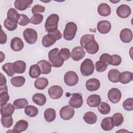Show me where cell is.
I'll list each match as a JSON object with an SVG mask.
<instances>
[{
	"instance_id": "f1b7e54d",
	"label": "cell",
	"mask_w": 133,
	"mask_h": 133,
	"mask_svg": "<svg viewBox=\"0 0 133 133\" xmlns=\"http://www.w3.org/2000/svg\"><path fill=\"white\" fill-rule=\"evenodd\" d=\"M120 72L119 71L115 69L110 70L108 74V77L109 81L112 83H116L119 82Z\"/></svg>"
},
{
	"instance_id": "d6a6232c",
	"label": "cell",
	"mask_w": 133,
	"mask_h": 133,
	"mask_svg": "<svg viewBox=\"0 0 133 133\" xmlns=\"http://www.w3.org/2000/svg\"><path fill=\"white\" fill-rule=\"evenodd\" d=\"M29 75L32 78H36L39 77L41 74V69L37 64L31 65L29 69Z\"/></svg>"
},
{
	"instance_id": "ba28073f",
	"label": "cell",
	"mask_w": 133,
	"mask_h": 133,
	"mask_svg": "<svg viewBox=\"0 0 133 133\" xmlns=\"http://www.w3.org/2000/svg\"><path fill=\"white\" fill-rule=\"evenodd\" d=\"M74 108L70 105H66L63 107L60 110V116L63 120H69L74 115Z\"/></svg>"
},
{
	"instance_id": "681fc988",
	"label": "cell",
	"mask_w": 133,
	"mask_h": 133,
	"mask_svg": "<svg viewBox=\"0 0 133 133\" xmlns=\"http://www.w3.org/2000/svg\"><path fill=\"white\" fill-rule=\"evenodd\" d=\"M30 19L24 14H20V18L18 23L21 26H25L30 22Z\"/></svg>"
},
{
	"instance_id": "f6af8a7d",
	"label": "cell",
	"mask_w": 133,
	"mask_h": 133,
	"mask_svg": "<svg viewBox=\"0 0 133 133\" xmlns=\"http://www.w3.org/2000/svg\"><path fill=\"white\" fill-rule=\"evenodd\" d=\"M108 64L105 63V62L99 60L97 61L95 63V68L97 72H104V71L106 70L107 67H108Z\"/></svg>"
},
{
	"instance_id": "277c9868",
	"label": "cell",
	"mask_w": 133,
	"mask_h": 133,
	"mask_svg": "<svg viewBox=\"0 0 133 133\" xmlns=\"http://www.w3.org/2000/svg\"><path fill=\"white\" fill-rule=\"evenodd\" d=\"M95 66L93 61L88 58L86 59L82 62L80 66L81 74L85 76L91 75L94 71Z\"/></svg>"
},
{
	"instance_id": "7c38bea8",
	"label": "cell",
	"mask_w": 133,
	"mask_h": 133,
	"mask_svg": "<svg viewBox=\"0 0 133 133\" xmlns=\"http://www.w3.org/2000/svg\"><path fill=\"white\" fill-rule=\"evenodd\" d=\"M86 52L82 46H77L74 47L71 51V58L75 61H79L82 60L85 56Z\"/></svg>"
},
{
	"instance_id": "52a82bcc",
	"label": "cell",
	"mask_w": 133,
	"mask_h": 133,
	"mask_svg": "<svg viewBox=\"0 0 133 133\" xmlns=\"http://www.w3.org/2000/svg\"><path fill=\"white\" fill-rule=\"evenodd\" d=\"M78 76L76 72L73 71L67 72L64 76V82L69 86H73L78 82Z\"/></svg>"
},
{
	"instance_id": "484cf974",
	"label": "cell",
	"mask_w": 133,
	"mask_h": 133,
	"mask_svg": "<svg viewBox=\"0 0 133 133\" xmlns=\"http://www.w3.org/2000/svg\"><path fill=\"white\" fill-rule=\"evenodd\" d=\"M132 80V73L129 71L123 72L119 74V82L123 84L129 83Z\"/></svg>"
},
{
	"instance_id": "c3c4849f",
	"label": "cell",
	"mask_w": 133,
	"mask_h": 133,
	"mask_svg": "<svg viewBox=\"0 0 133 133\" xmlns=\"http://www.w3.org/2000/svg\"><path fill=\"white\" fill-rule=\"evenodd\" d=\"M99 60H101L104 62H105V63H107L108 65H109L111 64L112 62V56L107 54V53H104L102 54L100 58H99Z\"/></svg>"
},
{
	"instance_id": "cb8c5ba5",
	"label": "cell",
	"mask_w": 133,
	"mask_h": 133,
	"mask_svg": "<svg viewBox=\"0 0 133 133\" xmlns=\"http://www.w3.org/2000/svg\"><path fill=\"white\" fill-rule=\"evenodd\" d=\"M101 127L103 130L105 131L112 130L114 127L112 118L107 117L103 118L101 123Z\"/></svg>"
},
{
	"instance_id": "e575fe53",
	"label": "cell",
	"mask_w": 133,
	"mask_h": 133,
	"mask_svg": "<svg viewBox=\"0 0 133 133\" xmlns=\"http://www.w3.org/2000/svg\"><path fill=\"white\" fill-rule=\"evenodd\" d=\"M13 104L16 109H25L28 105V101L25 98H20L15 100Z\"/></svg>"
},
{
	"instance_id": "2e32d148",
	"label": "cell",
	"mask_w": 133,
	"mask_h": 133,
	"mask_svg": "<svg viewBox=\"0 0 133 133\" xmlns=\"http://www.w3.org/2000/svg\"><path fill=\"white\" fill-rule=\"evenodd\" d=\"M119 38L123 43H130L132 39V32L131 30L128 28L122 29L119 34Z\"/></svg>"
},
{
	"instance_id": "3957f363",
	"label": "cell",
	"mask_w": 133,
	"mask_h": 133,
	"mask_svg": "<svg viewBox=\"0 0 133 133\" xmlns=\"http://www.w3.org/2000/svg\"><path fill=\"white\" fill-rule=\"evenodd\" d=\"M77 30L76 23L69 22L65 25L63 33V38L66 41H71L74 38Z\"/></svg>"
},
{
	"instance_id": "816d5d0a",
	"label": "cell",
	"mask_w": 133,
	"mask_h": 133,
	"mask_svg": "<svg viewBox=\"0 0 133 133\" xmlns=\"http://www.w3.org/2000/svg\"><path fill=\"white\" fill-rule=\"evenodd\" d=\"M9 100V96L7 92H1L0 93V103L1 105L7 103Z\"/></svg>"
},
{
	"instance_id": "30bf717a",
	"label": "cell",
	"mask_w": 133,
	"mask_h": 133,
	"mask_svg": "<svg viewBox=\"0 0 133 133\" xmlns=\"http://www.w3.org/2000/svg\"><path fill=\"white\" fill-rule=\"evenodd\" d=\"M48 93L51 98L53 99H58L62 97L63 90L61 86L54 85L48 89Z\"/></svg>"
},
{
	"instance_id": "db71d44e",
	"label": "cell",
	"mask_w": 133,
	"mask_h": 133,
	"mask_svg": "<svg viewBox=\"0 0 133 133\" xmlns=\"http://www.w3.org/2000/svg\"><path fill=\"white\" fill-rule=\"evenodd\" d=\"M7 41V35L3 31L2 29H1V39L0 43L1 44H4L6 43Z\"/></svg>"
},
{
	"instance_id": "d4e9b609",
	"label": "cell",
	"mask_w": 133,
	"mask_h": 133,
	"mask_svg": "<svg viewBox=\"0 0 133 133\" xmlns=\"http://www.w3.org/2000/svg\"><path fill=\"white\" fill-rule=\"evenodd\" d=\"M13 68L15 73H23L26 70V63L22 60H17L13 63Z\"/></svg>"
},
{
	"instance_id": "5b68a950",
	"label": "cell",
	"mask_w": 133,
	"mask_h": 133,
	"mask_svg": "<svg viewBox=\"0 0 133 133\" xmlns=\"http://www.w3.org/2000/svg\"><path fill=\"white\" fill-rule=\"evenodd\" d=\"M59 20V17L57 14L50 15L46 19L45 23V30L48 32L52 30L58 29V24Z\"/></svg>"
},
{
	"instance_id": "f907efd6",
	"label": "cell",
	"mask_w": 133,
	"mask_h": 133,
	"mask_svg": "<svg viewBox=\"0 0 133 133\" xmlns=\"http://www.w3.org/2000/svg\"><path fill=\"white\" fill-rule=\"evenodd\" d=\"M45 10V7L40 5H34L31 9L32 13L33 14H38L39 13L44 12Z\"/></svg>"
},
{
	"instance_id": "d590c367",
	"label": "cell",
	"mask_w": 133,
	"mask_h": 133,
	"mask_svg": "<svg viewBox=\"0 0 133 133\" xmlns=\"http://www.w3.org/2000/svg\"><path fill=\"white\" fill-rule=\"evenodd\" d=\"M24 112L25 114L28 116L30 117H34L38 114V110L36 107L32 105H29L25 108Z\"/></svg>"
},
{
	"instance_id": "5bb4252c",
	"label": "cell",
	"mask_w": 133,
	"mask_h": 133,
	"mask_svg": "<svg viewBox=\"0 0 133 133\" xmlns=\"http://www.w3.org/2000/svg\"><path fill=\"white\" fill-rule=\"evenodd\" d=\"M28 125H29V124L27 121L24 119H20L15 124V125L14 126L13 129L12 130L7 131V132H10V131H12V132H17V133L23 132L25 130H26V129L28 127Z\"/></svg>"
},
{
	"instance_id": "f5cc1de1",
	"label": "cell",
	"mask_w": 133,
	"mask_h": 133,
	"mask_svg": "<svg viewBox=\"0 0 133 133\" xmlns=\"http://www.w3.org/2000/svg\"><path fill=\"white\" fill-rule=\"evenodd\" d=\"M112 62L111 65H112L114 66H117L121 63L122 58L119 55H112Z\"/></svg>"
},
{
	"instance_id": "83f0119b",
	"label": "cell",
	"mask_w": 133,
	"mask_h": 133,
	"mask_svg": "<svg viewBox=\"0 0 133 133\" xmlns=\"http://www.w3.org/2000/svg\"><path fill=\"white\" fill-rule=\"evenodd\" d=\"M44 116L45 119L47 122L54 121L56 117V111L52 108H48L44 111Z\"/></svg>"
},
{
	"instance_id": "74e56055",
	"label": "cell",
	"mask_w": 133,
	"mask_h": 133,
	"mask_svg": "<svg viewBox=\"0 0 133 133\" xmlns=\"http://www.w3.org/2000/svg\"><path fill=\"white\" fill-rule=\"evenodd\" d=\"M2 70L6 72L7 75L9 77H12L14 75L15 72L13 68V63L10 62L6 63L2 65Z\"/></svg>"
},
{
	"instance_id": "11a10c76",
	"label": "cell",
	"mask_w": 133,
	"mask_h": 133,
	"mask_svg": "<svg viewBox=\"0 0 133 133\" xmlns=\"http://www.w3.org/2000/svg\"><path fill=\"white\" fill-rule=\"evenodd\" d=\"M0 75H1V81H0V86H3L6 85V77L3 75V74L1 73H0Z\"/></svg>"
},
{
	"instance_id": "603a6c76",
	"label": "cell",
	"mask_w": 133,
	"mask_h": 133,
	"mask_svg": "<svg viewBox=\"0 0 133 133\" xmlns=\"http://www.w3.org/2000/svg\"><path fill=\"white\" fill-rule=\"evenodd\" d=\"M101 97L99 95L97 94H93L90 95L86 100L87 104L90 107H97L101 102Z\"/></svg>"
},
{
	"instance_id": "6da1fadb",
	"label": "cell",
	"mask_w": 133,
	"mask_h": 133,
	"mask_svg": "<svg viewBox=\"0 0 133 133\" xmlns=\"http://www.w3.org/2000/svg\"><path fill=\"white\" fill-rule=\"evenodd\" d=\"M81 45L84 48L87 53L94 55L96 54L99 49L98 43L95 39L93 34H85L83 35L80 40Z\"/></svg>"
},
{
	"instance_id": "4316f807",
	"label": "cell",
	"mask_w": 133,
	"mask_h": 133,
	"mask_svg": "<svg viewBox=\"0 0 133 133\" xmlns=\"http://www.w3.org/2000/svg\"><path fill=\"white\" fill-rule=\"evenodd\" d=\"M32 101L39 106L44 105L46 102V96L42 93H36L32 96Z\"/></svg>"
},
{
	"instance_id": "1f68e13d",
	"label": "cell",
	"mask_w": 133,
	"mask_h": 133,
	"mask_svg": "<svg viewBox=\"0 0 133 133\" xmlns=\"http://www.w3.org/2000/svg\"><path fill=\"white\" fill-rule=\"evenodd\" d=\"M83 119L84 121L88 124H94L97 121V117L96 115L92 112L89 111L85 113Z\"/></svg>"
},
{
	"instance_id": "4fadbf2b",
	"label": "cell",
	"mask_w": 133,
	"mask_h": 133,
	"mask_svg": "<svg viewBox=\"0 0 133 133\" xmlns=\"http://www.w3.org/2000/svg\"><path fill=\"white\" fill-rule=\"evenodd\" d=\"M131 9L129 6L126 4H122L119 5L116 9V14L117 16L123 19L128 18L131 14Z\"/></svg>"
},
{
	"instance_id": "9a60e30c",
	"label": "cell",
	"mask_w": 133,
	"mask_h": 133,
	"mask_svg": "<svg viewBox=\"0 0 133 133\" xmlns=\"http://www.w3.org/2000/svg\"><path fill=\"white\" fill-rule=\"evenodd\" d=\"M111 29V24L107 20H102L97 24L98 31L102 34L108 33Z\"/></svg>"
},
{
	"instance_id": "8d00e7d4",
	"label": "cell",
	"mask_w": 133,
	"mask_h": 133,
	"mask_svg": "<svg viewBox=\"0 0 133 133\" xmlns=\"http://www.w3.org/2000/svg\"><path fill=\"white\" fill-rule=\"evenodd\" d=\"M98 109L99 112L103 115L109 114L111 111L110 105L105 102H101L98 105Z\"/></svg>"
},
{
	"instance_id": "bcb514c9",
	"label": "cell",
	"mask_w": 133,
	"mask_h": 133,
	"mask_svg": "<svg viewBox=\"0 0 133 133\" xmlns=\"http://www.w3.org/2000/svg\"><path fill=\"white\" fill-rule=\"evenodd\" d=\"M59 54L64 61L69 59V58L71 56L70 50L66 48H61L59 51Z\"/></svg>"
},
{
	"instance_id": "8992f818",
	"label": "cell",
	"mask_w": 133,
	"mask_h": 133,
	"mask_svg": "<svg viewBox=\"0 0 133 133\" xmlns=\"http://www.w3.org/2000/svg\"><path fill=\"white\" fill-rule=\"evenodd\" d=\"M23 37L25 42L29 44H34L37 39L36 31L31 28H26L23 32Z\"/></svg>"
},
{
	"instance_id": "ffe728a7",
	"label": "cell",
	"mask_w": 133,
	"mask_h": 133,
	"mask_svg": "<svg viewBox=\"0 0 133 133\" xmlns=\"http://www.w3.org/2000/svg\"><path fill=\"white\" fill-rule=\"evenodd\" d=\"M32 3V0H16L15 1L14 6L17 9L23 11L30 7Z\"/></svg>"
},
{
	"instance_id": "ee69618b",
	"label": "cell",
	"mask_w": 133,
	"mask_h": 133,
	"mask_svg": "<svg viewBox=\"0 0 133 133\" xmlns=\"http://www.w3.org/2000/svg\"><path fill=\"white\" fill-rule=\"evenodd\" d=\"M123 108L128 111L133 110V98H129L126 99L123 103Z\"/></svg>"
},
{
	"instance_id": "6f0895ef",
	"label": "cell",
	"mask_w": 133,
	"mask_h": 133,
	"mask_svg": "<svg viewBox=\"0 0 133 133\" xmlns=\"http://www.w3.org/2000/svg\"><path fill=\"white\" fill-rule=\"evenodd\" d=\"M5 59V55L3 54L2 51H1V62H2V61Z\"/></svg>"
},
{
	"instance_id": "f546056e",
	"label": "cell",
	"mask_w": 133,
	"mask_h": 133,
	"mask_svg": "<svg viewBox=\"0 0 133 133\" xmlns=\"http://www.w3.org/2000/svg\"><path fill=\"white\" fill-rule=\"evenodd\" d=\"M48 85V81L46 78L39 77L34 82L35 87L39 90L44 89Z\"/></svg>"
},
{
	"instance_id": "7dc6e473",
	"label": "cell",
	"mask_w": 133,
	"mask_h": 133,
	"mask_svg": "<svg viewBox=\"0 0 133 133\" xmlns=\"http://www.w3.org/2000/svg\"><path fill=\"white\" fill-rule=\"evenodd\" d=\"M48 34L55 41L59 40L62 37V34H61V32L58 29L49 31V32H48Z\"/></svg>"
},
{
	"instance_id": "b9f144b4",
	"label": "cell",
	"mask_w": 133,
	"mask_h": 133,
	"mask_svg": "<svg viewBox=\"0 0 133 133\" xmlns=\"http://www.w3.org/2000/svg\"><path fill=\"white\" fill-rule=\"evenodd\" d=\"M4 27L9 31H12L16 30L17 28V23L10 21L8 18H6L4 22Z\"/></svg>"
},
{
	"instance_id": "ac0fdd59",
	"label": "cell",
	"mask_w": 133,
	"mask_h": 133,
	"mask_svg": "<svg viewBox=\"0 0 133 133\" xmlns=\"http://www.w3.org/2000/svg\"><path fill=\"white\" fill-rule=\"evenodd\" d=\"M15 108L10 103L1 105V114L2 116H11L14 112Z\"/></svg>"
},
{
	"instance_id": "9f6ffc18",
	"label": "cell",
	"mask_w": 133,
	"mask_h": 133,
	"mask_svg": "<svg viewBox=\"0 0 133 133\" xmlns=\"http://www.w3.org/2000/svg\"><path fill=\"white\" fill-rule=\"evenodd\" d=\"M0 91L1 92H7L8 89H7V86L6 85L0 86Z\"/></svg>"
},
{
	"instance_id": "4dcf8cb0",
	"label": "cell",
	"mask_w": 133,
	"mask_h": 133,
	"mask_svg": "<svg viewBox=\"0 0 133 133\" xmlns=\"http://www.w3.org/2000/svg\"><path fill=\"white\" fill-rule=\"evenodd\" d=\"M7 18L9 19L10 21L18 23L20 18V14L15 8H10L7 11Z\"/></svg>"
},
{
	"instance_id": "ab89813d",
	"label": "cell",
	"mask_w": 133,
	"mask_h": 133,
	"mask_svg": "<svg viewBox=\"0 0 133 133\" xmlns=\"http://www.w3.org/2000/svg\"><path fill=\"white\" fill-rule=\"evenodd\" d=\"M112 118L113 119L114 126H119L122 125L124 122L123 115L120 113H115Z\"/></svg>"
},
{
	"instance_id": "7402d4cb",
	"label": "cell",
	"mask_w": 133,
	"mask_h": 133,
	"mask_svg": "<svg viewBox=\"0 0 133 133\" xmlns=\"http://www.w3.org/2000/svg\"><path fill=\"white\" fill-rule=\"evenodd\" d=\"M41 69V73L43 74H48L51 72V64L45 60H42L37 63Z\"/></svg>"
},
{
	"instance_id": "7bdbcfd3",
	"label": "cell",
	"mask_w": 133,
	"mask_h": 133,
	"mask_svg": "<svg viewBox=\"0 0 133 133\" xmlns=\"http://www.w3.org/2000/svg\"><path fill=\"white\" fill-rule=\"evenodd\" d=\"M44 16L42 14H35L30 19V23L33 24H38L42 23L43 20Z\"/></svg>"
},
{
	"instance_id": "d6986e66",
	"label": "cell",
	"mask_w": 133,
	"mask_h": 133,
	"mask_svg": "<svg viewBox=\"0 0 133 133\" xmlns=\"http://www.w3.org/2000/svg\"><path fill=\"white\" fill-rule=\"evenodd\" d=\"M24 47V43L22 39L18 37H14L10 42V47L15 51L21 50Z\"/></svg>"
},
{
	"instance_id": "7a4b0ae2",
	"label": "cell",
	"mask_w": 133,
	"mask_h": 133,
	"mask_svg": "<svg viewBox=\"0 0 133 133\" xmlns=\"http://www.w3.org/2000/svg\"><path fill=\"white\" fill-rule=\"evenodd\" d=\"M48 59L52 66L60 68L64 63V60L59 54L58 48H55L48 52Z\"/></svg>"
},
{
	"instance_id": "60d3db41",
	"label": "cell",
	"mask_w": 133,
	"mask_h": 133,
	"mask_svg": "<svg viewBox=\"0 0 133 133\" xmlns=\"http://www.w3.org/2000/svg\"><path fill=\"white\" fill-rule=\"evenodd\" d=\"M1 123L3 126L5 128H10L13 124V118L11 116H2Z\"/></svg>"
},
{
	"instance_id": "e0dca14e",
	"label": "cell",
	"mask_w": 133,
	"mask_h": 133,
	"mask_svg": "<svg viewBox=\"0 0 133 133\" xmlns=\"http://www.w3.org/2000/svg\"><path fill=\"white\" fill-rule=\"evenodd\" d=\"M100 81L95 78L89 79L86 82V88L89 91H96L100 88Z\"/></svg>"
},
{
	"instance_id": "44dd1931",
	"label": "cell",
	"mask_w": 133,
	"mask_h": 133,
	"mask_svg": "<svg viewBox=\"0 0 133 133\" xmlns=\"http://www.w3.org/2000/svg\"><path fill=\"white\" fill-rule=\"evenodd\" d=\"M97 11L100 16L107 17L111 14V9L110 6L107 3H101L98 6Z\"/></svg>"
},
{
	"instance_id": "8fae6325",
	"label": "cell",
	"mask_w": 133,
	"mask_h": 133,
	"mask_svg": "<svg viewBox=\"0 0 133 133\" xmlns=\"http://www.w3.org/2000/svg\"><path fill=\"white\" fill-rule=\"evenodd\" d=\"M83 103V100L82 95L78 93H73L69 101V104L73 108H79Z\"/></svg>"
},
{
	"instance_id": "836d02e7",
	"label": "cell",
	"mask_w": 133,
	"mask_h": 133,
	"mask_svg": "<svg viewBox=\"0 0 133 133\" xmlns=\"http://www.w3.org/2000/svg\"><path fill=\"white\" fill-rule=\"evenodd\" d=\"M25 82V79L23 76H18L11 78L10 82L12 86L16 87H20L22 86Z\"/></svg>"
},
{
	"instance_id": "9c48e42d",
	"label": "cell",
	"mask_w": 133,
	"mask_h": 133,
	"mask_svg": "<svg viewBox=\"0 0 133 133\" xmlns=\"http://www.w3.org/2000/svg\"><path fill=\"white\" fill-rule=\"evenodd\" d=\"M108 98L111 102L117 103L120 101L122 98V93L118 88H113L108 91Z\"/></svg>"
},
{
	"instance_id": "f35d334b",
	"label": "cell",
	"mask_w": 133,
	"mask_h": 133,
	"mask_svg": "<svg viewBox=\"0 0 133 133\" xmlns=\"http://www.w3.org/2000/svg\"><path fill=\"white\" fill-rule=\"evenodd\" d=\"M56 41H55L53 38H52L48 34L44 35L42 38V44L43 46L45 47H49L55 43Z\"/></svg>"
}]
</instances>
